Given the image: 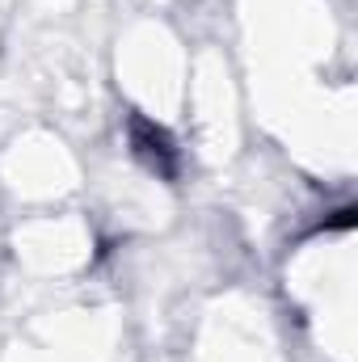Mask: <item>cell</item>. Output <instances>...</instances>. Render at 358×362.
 <instances>
[{
	"instance_id": "1",
	"label": "cell",
	"mask_w": 358,
	"mask_h": 362,
	"mask_svg": "<svg viewBox=\"0 0 358 362\" xmlns=\"http://www.w3.org/2000/svg\"><path fill=\"white\" fill-rule=\"evenodd\" d=\"M131 148H135V156H139L152 173L178 177V148H173L169 131L156 127V122H148L144 114H131Z\"/></svg>"
}]
</instances>
